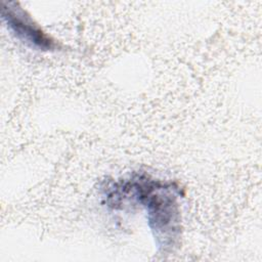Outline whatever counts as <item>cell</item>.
<instances>
[{"mask_svg":"<svg viewBox=\"0 0 262 262\" xmlns=\"http://www.w3.org/2000/svg\"><path fill=\"white\" fill-rule=\"evenodd\" d=\"M1 14L11 32L24 43L42 50L56 47L55 41L49 37L17 2L3 1Z\"/></svg>","mask_w":262,"mask_h":262,"instance_id":"6da1fadb","label":"cell"}]
</instances>
